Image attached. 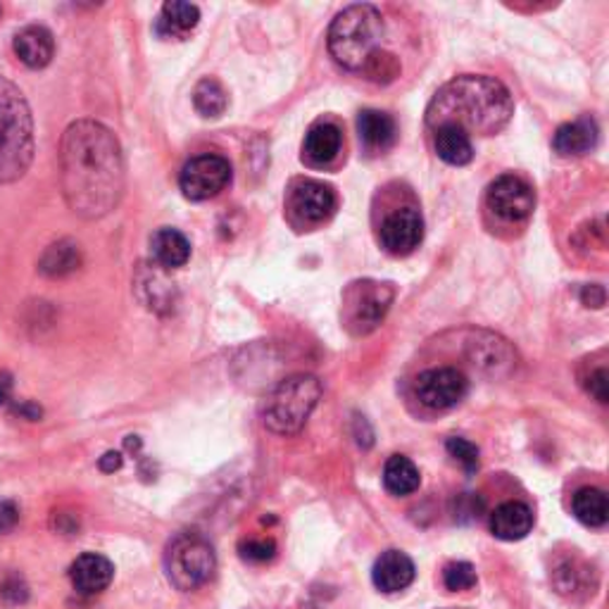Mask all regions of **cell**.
Returning a JSON list of instances; mask_svg holds the SVG:
<instances>
[{"mask_svg": "<svg viewBox=\"0 0 609 609\" xmlns=\"http://www.w3.org/2000/svg\"><path fill=\"white\" fill-rule=\"evenodd\" d=\"M586 388H588V393L595 400H598V403H607V398H609V393H607V369L605 367L595 369L590 377H588Z\"/></svg>", "mask_w": 609, "mask_h": 609, "instance_id": "obj_33", "label": "cell"}, {"mask_svg": "<svg viewBox=\"0 0 609 609\" xmlns=\"http://www.w3.org/2000/svg\"><path fill=\"white\" fill-rule=\"evenodd\" d=\"M512 114L514 100L496 76L462 74L436 90L426 108V124L434 132L440 126H458L470 136H490L502 132Z\"/></svg>", "mask_w": 609, "mask_h": 609, "instance_id": "obj_2", "label": "cell"}, {"mask_svg": "<svg viewBox=\"0 0 609 609\" xmlns=\"http://www.w3.org/2000/svg\"><path fill=\"white\" fill-rule=\"evenodd\" d=\"M20 522V510L15 502L10 500H0V534H8L17 526Z\"/></svg>", "mask_w": 609, "mask_h": 609, "instance_id": "obj_34", "label": "cell"}, {"mask_svg": "<svg viewBox=\"0 0 609 609\" xmlns=\"http://www.w3.org/2000/svg\"><path fill=\"white\" fill-rule=\"evenodd\" d=\"M336 193L331 186L321 184L315 179H297L289 188L287 198V210L295 224H307L315 227L327 222V219L336 212Z\"/></svg>", "mask_w": 609, "mask_h": 609, "instance_id": "obj_9", "label": "cell"}, {"mask_svg": "<svg viewBox=\"0 0 609 609\" xmlns=\"http://www.w3.org/2000/svg\"><path fill=\"white\" fill-rule=\"evenodd\" d=\"M422 476L414 462L405 455H393L388 458L383 466V486L391 496H412L419 488Z\"/></svg>", "mask_w": 609, "mask_h": 609, "instance_id": "obj_24", "label": "cell"}, {"mask_svg": "<svg viewBox=\"0 0 609 609\" xmlns=\"http://www.w3.org/2000/svg\"><path fill=\"white\" fill-rule=\"evenodd\" d=\"M34 160V120L22 90L0 76V184L27 174Z\"/></svg>", "mask_w": 609, "mask_h": 609, "instance_id": "obj_3", "label": "cell"}, {"mask_svg": "<svg viewBox=\"0 0 609 609\" xmlns=\"http://www.w3.org/2000/svg\"><path fill=\"white\" fill-rule=\"evenodd\" d=\"M383 17L374 5H350L336 15L329 29V53L348 72H365L381 50Z\"/></svg>", "mask_w": 609, "mask_h": 609, "instance_id": "obj_4", "label": "cell"}, {"mask_svg": "<svg viewBox=\"0 0 609 609\" xmlns=\"http://www.w3.org/2000/svg\"><path fill=\"white\" fill-rule=\"evenodd\" d=\"M343 146L341 129L331 122H319L309 126L303 141V160L313 167H327L339 158Z\"/></svg>", "mask_w": 609, "mask_h": 609, "instance_id": "obj_15", "label": "cell"}, {"mask_svg": "<svg viewBox=\"0 0 609 609\" xmlns=\"http://www.w3.org/2000/svg\"><path fill=\"white\" fill-rule=\"evenodd\" d=\"M581 301L588 307H602L605 305V289L602 287H586L581 291Z\"/></svg>", "mask_w": 609, "mask_h": 609, "instance_id": "obj_35", "label": "cell"}, {"mask_svg": "<svg viewBox=\"0 0 609 609\" xmlns=\"http://www.w3.org/2000/svg\"><path fill=\"white\" fill-rule=\"evenodd\" d=\"M239 550H241L243 560L255 562V564H263V562L275 560L277 543L271 540V538H248V540L241 543Z\"/></svg>", "mask_w": 609, "mask_h": 609, "instance_id": "obj_31", "label": "cell"}, {"mask_svg": "<svg viewBox=\"0 0 609 609\" xmlns=\"http://www.w3.org/2000/svg\"><path fill=\"white\" fill-rule=\"evenodd\" d=\"M98 466H100V472H106V474H114V472H117V470H120V466H122V452H114V450L106 452V455H102V458H100Z\"/></svg>", "mask_w": 609, "mask_h": 609, "instance_id": "obj_36", "label": "cell"}, {"mask_svg": "<svg viewBox=\"0 0 609 609\" xmlns=\"http://www.w3.org/2000/svg\"><path fill=\"white\" fill-rule=\"evenodd\" d=\"M357 134L367 150L383 153L395 144L398 129L393 117L381 110H362L357 117Z\"/></svg>", "mask_w": 609, "mask_h": 609, "instance_id": "obj_19", "label": "cell"}, {"mask_svg": "<svg viewBox=\"0 0 609 609\" xmlns=\"http://www.w3.org/2000/svg\"><path fill=\"white\" fill-rule=\"evenodd\" d=\"M15 53L32 70H44L56 56V38L46 27H24L15 36Z\"/></svg>", "mask_w": 609, "mask_h": 609, "instance_id": "obj_18", "label": "cell"}, {"mask_svg": "<svg viewBox=\"0 0 609 609\" xmlns=\"http://www.w3.org/2000/svg\"><path fill=\"white\" fill-rule=\"evenodd\" d=\"M321 398V383L313 374H295L283 379L271 391L263 405V422L271 434L297 436L317 407Z\"/></svg>", "mask_w": 609, "mask_h": 609, "instance_id": "obj_5", "label": "cell"}, {"mask_svg": "<svg viewBox=\"0 0 609 609\" xmlns=\"http://www.w3.org/2000/svg\"><path fill=\"white\" fill-rule=\"evenodd\" d=\"M395 291L391 283L374 279L353 281L343 293V324L353 336H367L388 315Z\"/></svg>", "mask_w": 609, "mask_h": 609, "instance_id": "obj_7", "label": "cell"}, {"mask_svg": "<svg viewBox=\"0 0 609 609\" xmlns=\"http://www.w3.org/2000/svg\"><path fill=\"white\" fill-rule=\"evenodd\" d=\"M434 146L438 158L452 165V167H464L470 165L474 158V146L472 136L464 134L458 126H440L434 132Z\"/></svg>", "mask_w": 609, "mask_h": 609, "instance_id": "obj_23", "label": "cell"}, {"mask_svg": "<svg viewBox=\"0 0 609 609\" xmlns=\"http://www.w3.org/2000/svg\"><path fill=\"white\" fill-rule=\"evenodd\" d=\"M486 205L490 212H494L498 219H502V222L520 224L526 222L531 212H534L536 198H534V191H531V186L524 179L514 174H504L488 186Z\"/></svg>", "mask_w": 609, "mask_h": 609, "instance_id": "obj_11", "label": "cell"}, {"mask_svg": "<svg viewBox=\"0 0 609 609\" xmlns=\"http://www.w3.org/2000/svg\"><path fill=\"white\" fill-rule=\"evenodd\" d=\"M470 360L474 367L498 374L500 369H510L514 365V353L508 341L484 333L482 339L470 343Z\"/></svg>", "mask_w": 609, "mask_h": 609, "instance_id": "obj_22", "label": "cell"}, {"mask_svg": "<svg viewBox=\"0 0 609 609\" xmlns=\"http://www.w3.org/2000/svg\"><path fill=\"white\" fill-rule=\"evenodd\" d=\"M414 574H417V569H414L410 555H405L403 550H386L374 562L372 581L381 593H400L412 586Z\"/></svg>", "mask_w": 609, "mask_h": 609, "instance_id": "obj_14", "label": "cell"}, {"mask_svg": "<svg viewBox=\"0 0 609 609\" xmlns=\"http://www.w3.org/2000/svg\"><path fill=\"white\" fill-rule=\"evenodd\" d=\"M82 257H80V248L70 241H60L56 245L44 253L41 257V271L48 277H64L80 267Z\"/></svg>", "mask_w": 609, "mask_h": 609, "instance_id": "obj_27", "label": "cell"}, {"mask_svg": "<svg viewBox=\"0 0 609 609\" xmlns=\"http://www.w3.org/2000/svg\"><path fill=\"white\" fill-rule=\"evenodd\" d=\"M114 576V567L98 552H84L70 567V581L76 593L98 595L106 590Z\"/></svg>", "mask_w": 609, "mask_h": 609, "instance_id": "obj_13", "label": "cell"}, {"mask_svg": "<svg viewBox=\"0 0 609 609\" xmlns=\"http://www.w3.org/2000/svg\"><path fill=\"white\" fill-rule=\"evenodd\" d=\"M200 22V10L198 5L193 3H184V0H170L165 3L158 22H155V32H158L162 38H186L193 29L198 27Z\"/></svg>", "mask_w": 609, "mask_h": 609, "instance_id": "obj_20", "label": "cell"}, {"mask_svg": "<svg viewBox=\"0 0 609 609\" xmlns=\"http://www.w3.org/2000/svg\"><path fill=\"white\" fill-rule=\"evenodd\" d=\"M379 239L391 255H410L424 239V219L414 207H400L383 219Z\"/></svg>", "mask_w": 609, "mask_h": 609, "instance_id": "obj_12", "label": "cell"}, {"mask_svg": "<svg viewBox=\"0 0 609 609\" xmlns=\"http://www.w3.org/2000/svg\"><path fill=\"white\" fill-rule=\"evenodd\" d=\"M215 550L198 531H184L176 534L165 552L167 578L179 590H196L205 586L215 574Z\"/></svg>", "mask_w": 609, "mask_h": 609, "instance_id": "obj_6", "label": "cell"}, {"mask_svg": "<svg viewBox=\"0 0 609 609\" xmlns=\"http://www.w3.org/2000/svg\"><path fill=\"white\" fill-rule=\"evenodd\" d=\"M448 455L455 460L466 474H476L478 472V448L466 438H448L446 443Z\"/></svg>", "mask_w": 609, "mask_h": 609, "instance_id": "obj_30", "label": "cell"}, {"mask_svg": "<svg viewBox=\"0 0 609 609\" xmlns=\"http://www.w3.org/2000/svg\"><path fill=\"white\" fill-rule=\"evenodd\" d=\"M595 144H598V124L590 117H578L574 122L562 124L552 136V148L567 158L586 155Z\"/></svg>", "mask_w": 609, "mask_h": 609, "instance_id": "obj_17", "label": "cell"}, {"mask_svg": "<svg viewBox=\"0 0 609 609\" xmlns=\"http://www.w3.org/2000/svg\"><path fill=\"white\" fill-rule=\"evenodd\" d=\"M150 251L155 257V265L162 269L184 267L191 260V243L184 233L176 229H158L150 239Z\"/></svg>", "mask_w": 609, "mask_h": 609, "instance_id": "obj_21", "label": "cell"}, {"mask_svg": "<svg viewBox=\"0 0 609 609\" xmlns=\"http://www.w3.org/2000/svg\"><path fill=\"white\" fill-rule=\"evenodd\" d=\"M193 106L196 110L207 117V120H217V117H222L227 112L229 106V96L224 86L219 84L212 76H205L193 88Z\"/></svg>", "mask_w": 609, "mask_h": 609, "instance_id": "obj_26", "label": "cell"}, {"mask_svg": "<svg viewBox=\"0 0 609 609\" xmlns=\"http://www.w3.org/2000/svg\"><path fill=\"white\" fill-rule=\"evenodd\" d=\"M586 578H588V569L583 567L578 560H564L552 569V583L560 595H567L572 598L578 590L586 588Z\"/></svg>", "mask_w": 609, "mask_h": 609, "instance_id": "obj_28", "label": "cell"}, {"mask_svg": "<svg viewBox=\"0 0 609 609\" xmlns=\"http://www.w3.org/2000/svg\"><path fill=\"white\" fill-rule=\"evenodd\" d=\"M572 512L583 526L602 528L609 520V504L605 490L600 488H581L572 500Z\"/></svg>", "mask_w": 609, "mask_h": 609, "instance_id": "obj_25", "label": "cell"}, {"mask_svg": "<svg viewBox=\"0 0 609 609\" xmlns=\"http://www.w3.org/2000/svg\"><path fill=\"white\" fill-rule=\"evenodd\" d=\"M60 184L74 215L100 219L124 193V155L117 136L94 120L68 126L60 144Z\"/></svg>", "mask_w": 609, "mask_h": 609, "instance_id": "obj_1", "label": "cell"}, {"mask_svg": "<svg viewBox=\"0 0 609 609\" xmlns=\"http://www.w3.org/2000/svg\"><path fill=\"white\" fill-rule=\"evenodd\" d=\"M476 569L470 562H450L443 569V583L446 588L452 593H462V590H472L476 586Z\"/></svg>", "mask_w": 609, "mask_h": 609, "instance_id": "obj_29", "label": "cell"}, {"mask_svg": "<svg viewBox=\"0 0 609 609\" xmlns=\"http://www.w3.org/2000/svg\"><path fill=\"white\" fill-rule=\"evenodd\" d=\"M534 528V512L524 502H502L490 512V534L500 540H522Z\"/></svg>", "mask_w": 609, "mask_h": 609, "instance_id": "obj_16", "label": "cell"}, {"mask_svg": "<svg viewBox=\"0 0 609 609\" xmlns=\"http://www.w3.org/2000/svg\"><path fill=\"white\" fill-rule=\"evenodd\" d=\"M470 393V381L462 372L452 367H438L424 372L414 381V395L429 410H450L460 405Z\"/></svg>", "mask_w": 609, "mask_h": 609, "instance_id": "obj_10", "label": "cell"}, {"mask_svg": "<svg viewBox=\"0 0 609 609\" xmlns=\"http://www.w3.org/2000/svg\"><path fill=\"white\" fill-rule=\"evenodd\" d=\"M398 72H400L398 60L391 53H383V50H379V53L374 56L365 68V74L374 82H391V80H395Z\"/></svg>", "mask_w": 609, "mask_h": 609, "instance_id": "obj_32", "label": "cell"}, {"mask_svg": "<svg viewBox=\"0 0 609 609\" xmlns=\"http://www.w3.org/2000/svg\"><path fill=\"white\" fill-rule=\"evenodd\" d=\"M12 395V377L8 372H0V405H5Z\"/></svg>", "mask_w": 609, "mask_h": 609, "instance_id": "obj_37", "label": "cell"}, {"mask_svg": "<svg viewBox=\"0 0 609 609\" xmlns=\"http://www.w3.org/2000/svg\"><path fill=\"white\" fill-rule=\"evenodd\" d=\"M231 165L222 155L205 153L184 165L179 174V188L188 200H210L231 184Z\"/></svg>", "mask_w": 609, "mask_h": 609, "instance_id": "obj_8", "label": "cell"}]
</instances>
